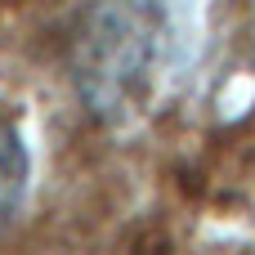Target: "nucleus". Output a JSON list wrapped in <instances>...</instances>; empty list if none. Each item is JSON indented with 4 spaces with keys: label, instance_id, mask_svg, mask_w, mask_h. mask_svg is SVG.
<instances>
[{
    "label": "nucleus",
    "instance_id": "f03ea898",
    "mask_svg": "<svg viewBox=\"0 0 255 255\" xmlns=\"http://www.w3.org/2000/svg\"><path fill=\"white\" fill-rule=\"evenodd\" d=\"M27 175H31V157H27L22 126L0 108V229L18 215L22 193H27Z\"/></svg>",
    "mask_w": 255,
    "mask_h": 255
},
{
    "label": "nucleus",
    "instance_id": "f257e3e1",
    "mask_svg": "<svg viewBox=\"0 0 255 255\" xmlns=\"http://www.w3.org/2000/svg\"><path fill=\"white\" fill-rule=\"evenodd\" d=\"M170 45V0H85L72 36V81L85 112L130 130L152 112Z\"/></svg>",
    "mask_w": 255,
    "mask_h": 255
}]
</instances>
